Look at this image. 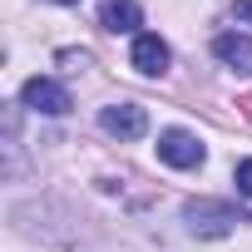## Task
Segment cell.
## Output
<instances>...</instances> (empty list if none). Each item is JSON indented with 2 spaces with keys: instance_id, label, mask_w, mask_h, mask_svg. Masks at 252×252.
<instances>
[{
  "instance_id": "1",
  "label": "cell",
  "mask_w": 252,
  "mask_h": 252,
  "mask_svg": "<svg viewBox=\"0 0 252 252\" xmlns=\"http://www.w3.org/2000/svg\"><path fill=\"white\" fill-rule=\"evenodd\" d=\"M183 218H188V227L198 232V237H227L242 218H237V208H227V203H213V198H198V203H188L183 208Z\"/></svg>"
},
{
  "instance_id": "2",
  "label": "cell",
  "mask_w": 252,
  "mask_h": 252,
  "mask_svg": "<svg viewBox=\"0 0 252 252\" xmlns=\"http://www.w3.org/2000/svg\"><path fill=\"white\" fill-rule=\"evenodd\" d=\"M20 99H25V109L50 114V119L69 114V104H74V99H69V89H64L60 79H40V74H35V79H25V94H20Z\"/></svg>"
},
{
  "instance_id": "3",
  "label": "cell",
  "mask_w": 252,
  "mask_h": 252,
  "mask_svg": "<svg viewBox=\"0 0 252 252\" xmlns=\"http://www.w3.org/2000/svg\"><path fill=\"white\" fill-rule=\"evenodd\" d=\"M99 129L109 139H144L149 134V114H144V104H109L99 114Z\"/></svg>"
},
{
  "instance_id": "4",
  "label": "cell",
  "mask_w": 252,
  "mask_h": 252,
  "mask_svg": "<svg viewBox=\"0 0 252 252\" xmlns=\"http://www.w3.org/2000/svg\"><path fill=\"white\" fill-rule=\"evenodd\" d=\"M158 158L168 168H198L203 163V144L188 134V129H163L158 134Z\"/></svg>"
},
{
  "instance_id": "5",
  "label": "cell",
  "mask_w": 252,
  "mask_h": 252,
  "mask_svg": "<svg viewBox=\"0 0 252 252\" xmlns=\"http://www.w3.org/2000/svg\"><path fill=\"white\" fill-rule=\"evenodd\" d=\"M168 60H173V55H168V45H163L158 35H149V30H144V35H134V50H129V64H134L139 74L158 79V74L168 69Z\"/></svg>"
},
{
  "instance_id": "6",
  "label": "cell",
  "mask_w": 252,
  "mask_h": 252,
  "mask_svg": "<svg viewBox=\"0 0 252 252\" xmlns=\"http://www.w3.org/2000/svg\"><path fill=\"white\" fill-rule=\"evenodd\" d=\"M213 55H218L227 69H237V74H252V40H247V35H237V30H222V35L213 40Z\"/></svg>"
},
{
  "instance_id": "7",
  "label": "cell",
  "mask_w": 252,
  "mask_h": 252,
  "mask_svg": "<svg viewBox=\"0 0 252 252\" xmlns=\"http://www.w3.org/2000/svg\"><path fill=\"white\" fill-rule=\"evenodd\" d=\"M99 25H104L109 35H129V30H139V25H144V10L134 5V0H104Z\"/></svg>"
},
{
  "instance_id": "8",
  "label": "cell",
  "mask_w": 252,
  "mask_h": 252,
  "mask_svg": "<svg viewBox=\"0 0 252 252\" xmlns=\"http://www.w3.org/2000/svg\"><path fill=\"white\" fill-rule=\"evenodd\" d=\"M237 193H242V198H252V158H242V163H237Z\"/></svg>"
},
{
  "instance_id": "9",
  "label": "cell",
  "mask_w": 252,
  "mask_h": 252,
  "mask_svg": "<svg viewBox=\"0 0 252 252\" xmlns=\"http://www.w3.org/2000/svg\"><path fill=\"white\" fill-rule=\"evenodd\" d=\"M60 64H64V69H84L89 55H84V50H60Z\"/></svg>"
},
{
  "instance_id": "10",
  "label": "cell",
  "mask_w": 252,
  "mask_h": 252,
  "mask_svg": "<svg viewBox=\"0 0 252 252\" xmlns=\"http://www.w3.org/2000/svg\"><path fill=\"white\" fill-rule=\"evenodd\" d=\"M237 20H247V25H252V0H237Z\"/></svg>"
},
{
  "instance_id": "11",
  "label": "cell",
  "mask_w": 252,
  "mask_h": 252,
  "mask_svg": "<svg viewBox=\"0 0 252 252\" xmlns=\"http://www.w3.org/2000/svg\"><path fill=\"white\" fill-rule=\"evenodd\" d=\"M55 5H79V0H55Z\"/></svg>"
}]
</instances>
